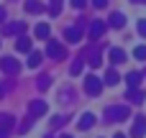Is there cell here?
<instances>
[{"label":"cell","mask_w":146,"mask_h":138,"mask_svg":"<svg viewBox=\"0 0 146 138\" xmlns=\"http://www.w3.org/2000/svg\"><path fill=\"white\" fill-rule=\"evenodd\" d=\"M15 49H18V51H31V38H26V36L18 38V41H15Z\"/></svg>","instance_id":"cell-16"},{"label":"cell","mask_w":146,"mask_h":138,"mask_svg":"<svg viewBox=\"0 0 146 138\" xmlns=\"http://www.w3.org/2000/svg\"><path fill=\"white\" fill-rule=\"evenodd\" d=\"M146 136V118L144 115H136L133 120V131H131V138H144Z\"/></svg>","instance_id":"cell-4"},{"label":"cell","mask_w":146,"mask_h":138,"mask_svg":"<svg viewBox=\"0 0 146 138\" xmlns=\"http://www.w3.org/2000/svg\"><path fill=\"white\" fill-rule=\"evenodd\" d=\"M62 3L64 0H51V15H59L62 13Z\"/></svg>","instance_id":"cell-24"},{"label":"cell","mask_w":146,"mask_h":138,"mask_svg":"<svg viewBox=\"0 0 146 138\" xmlns=\"http://www.w3.org/2000/svg\"><path fill=\"white\" fill-rule=\"evenodd\" d=\"M46 138H54V136H46Z\"/></svg>","instance_id":"cell-35"},{"label":"cell","mask_w":146,"mask_h":138,"mask_svg":"<svg viewBox=\"0 0 146 138\" xmlns=\"http://www.w3.org/2000/svg\"><path fill=\"white\" fill-rule=\"evenodd\" d=\"M105 118H108L110 123H115V120H126V118H128V108H126V105H110V108L105 110Z\"/></svg>","instance_id":"cell-2"},{"label":"cell","mask_w":146,"mask_h":138,"mask_svg":"<svg viewBox=\"0 0 146 138\" xmlns=\"http://www.w3.org/2000/svg\"><path fill=\"white\" fill-rule=\"evenodd\" d=\"M49 85H51V77H41V79H38V87H41V90H46Z\"/></svg>","instance_id":"cell-26"},{"label":"cell","mask_w":146,"mask_h":138,"mask_svg":"<svg viewBox=\"0 0 146 138\" xmlns=\"http://www.w3.org/2000/svg\"><path fill=\"white\" fill-rule=\"evenodd\" d=\"M38 64H41V54H38V51H31V56H28V67L36 69Z\"/></svg>","instance_id":"cell-19"},{"label":"cell","mask_w":146,"mask_h":138,"mask_svg":"<svg viewBox=\"0 0 146 138\" xmlns=\"http://www.w3.org/2000/svg\"><path fill=\"white\" fill-rule=\"evenodd\" d=\"M36 36H38V38H49V26H46V23H38V26H36Z\"/></svg>","instance_id":"cell-21"},{"label":"cell","mask_w":146,"mask_h":138,"mask_svg":"<svg viewBox=\"0 0 146 138\" xmlns=\"http://www.w3.org/2000/svg\"><path fill=\"white\" fill-rule=\"evenodd\" d=\"M0 69H3L5 74H10V77H13V74H18V72H21V64H18L13 56H3V59H0Z\"/></svg>","instance_id":"cell-3"},{"label":"cell","mask_w":146,"mask_h":138,"mask_svg":"<svg viewBox=\"0 0 146 138\" xmlns=\"http://www.w3.org/2000/svg\"><path fill=\"white\" fill-rule=\"evenodd\" d=\"M80 36H82V33H80V28H67V31H64V38H67L69 44H77V41H80Z\"/></svg>","instance_id":"cell-12"},{"label":"cell","mask_w":146,"mask_h":138,"mask_svg":"<svg viewBox=\"0 0 146 138\" xmlns=\"http://www.w3.org/2000/svg\"><path fill=\"white\" fill-rule=\"evenodd\" d=\"M82 64H85V59L80 56V59H74V64H72V74H80L82 72Z\"/></svg>","instance_id":"cell-23"},{"label":"cell","mask_w":146,"mask_h":138,"mask_svg":"<svg viewBox=\"0 0 146 138\" xmlns=\"http://www.w3.org/2000/svg\"><path fill=\"white\" fill-rule=\"evenodd\" d=\"M23 31H26V23H21V20H15V23H8L3 33H5V36H13V33H23Z\"/></svg>","instance_id":"cell-9"},{"label":"cell","mask_w":146,"mask_h":138,"mask_svg":"<svg viewBox=\"0 0 146 138\" xmlns=\"http://www.w3.org/2000/svg\"><path fill=\"white\" fill-rule=\"evenodd\" d=\"M92 5H95V8H105V5H108V0H92Z\"/></svg>","instance_id":"cell-28"},{"label":"cell","mask_w":146,"mask_h":138,"mask_svg":"<svg viewBox=\"0 0 146 138\" xmlns=\"http://www.w3.org/2000/svg\"><path fill=\"white\" fill-rule=\"evenodd\" d=\"M64 123H67V118H62V115H54V118H51V125H54V128H56V125H64Z\"/></svg>","instance_id":"cell-25"},{"label":"cell","mask_w":146,"mask_h":138,"mask_svg":"<svg viewBox=\"0 0 146 138\" xmlns=\"http://www.w3.org/2000/svg\"><path fill=\"white\" fill-rule=\"evenodd\" d=\"M26 10L28 13H36V10H44V5L38 0H26Z\"/></svg>","instance_id":"cell-20"},{"label":"cell","mask_w":146,"mask_h":138,"mask_svg":"<svg viewBox=\"0 0 146 138\" xmlns=\"http://www.w3.org/2000/svg\"><path fill=\"white\" fill-rule=\"evenodd\" d=\"M85 92H87L90 97L100 95V92H103V77H95V74H87V77H85Z\"/></svg>","instance_id":"cell-1"},{"label":"cell","mask_w":146,"mask_h":138,"mask_svg":"<svg viewBox=\"0 0 146 138\" xmlns=\"http://www.w3.org/2000/svg\"><path fill=\"white\" fill-rule=\"evenodd\" d=\"M10 128H13V118H10V115H3V118H0V131L10 133Z\"/></svg>","instance_id":"cell-18"},{"label":"cell","mask_w":146,"mask_h":138,"mask_svg":"<svg viewBox=\"0 0 146 138\" xmlns=\"http://www.w3.org/2000/svg\"><path fill=\"white\" fill-rule=\"evenodd\" d=\"M0 138H8V133H5V131H0Z\"/></svg>","instance_id":"cell-32"},{"label":"cell","mask_w":146,"mask_h":138,"mask_svg":"<svg viewBox=\"0 0 146 138\" xmlns=\"http://www.w3.org/2000/svg\"><path fill=\"white\" fill-rule=\"evenodd\" d=\"M62 138H72V136H62Z\"/></svg>","instance_id":"cell-34"},{"label":"cell","mask_w":146,"mask_h":138,"mask_svg":"<svg viewBox=\"0 0 146 138\" xmlns=\"http://www.w3.org/2000/svg\"><path fill=\"white\" fill-rule=\"evenodd\" d=\"M92 125H95V115H92V113H85V115L80 118V123H77L80 131H90Z\"/></svg>","instance_id":"cell-8"},{"label":"cell","mask_w":146,"mask_h":138,"mask_svg":"<svg viewBox=\"0 0 146 138\" xmlns=\"http://www.w3.org/2000/svg\"><path fill=\"white\" fill-rule=\"evenodd\" d=\"M139 33H141V36H146V20H144V18L139 20Z\"/></svg>","instance_id":"cell-27"},{"label":"cell","mask_w":146,"mask_h":138,"mask_svg":"<svg viewBox=\"0 0 146 138\" xmlns=\"http://www.w3.org/2000/svg\"><path fill=\"white\" fill-rule=\"evenodd\" d=\"M110 26H113V28H123V26H126V15H123V13H113V15H110Z\"/></svg>","instance_id":"cell-11"},{"label":"cell","mask_w":146,"mask_h":138,"mask_svg":"<svg viewBox=\"0 0 146 138\" xmlns=\"http://www.w3.org/2000/svg\"><path fill=\"white\" fill-rule=\"evenodd\" d=\"M126 97H128L131 102H141V100H144V92H141V90H128Z\"/></svg>","instance_id":"cell-17"},{"label":"cell","mask_w":146,"mask_h":138,"mask_svg":"<svg viewBox=\"0 0 146 138\" xmlns=\"http://www.w3.org/2000/svg\"><path fill=\"white\" fill-rule=\"evenodd\" d=\"M108 54H110V61H113V64H121V61H126V51H123V49H118V46H113Z\"/></svg>","instance_id":"cell-10"},{"label":"cell","mask_w":146,"mask_h":138,"mask_svg":"<svg viewBox=\"0 0 146 138\" xmlns=\"http://www.w3.org/2000/svg\"><path fill=\"white\" fill-rule=\"evenodd\" d=\"M28 110H31V118H41V115L46 113V102H44V100H33Z\"/></svg>","instance_id":"cell-7"},{"label":"cell","mask_w":146,"mask_h":138,"mask_svg":"<svg viewBox=\"0 0 146 138\" xmlns=\"http://www.w3.org/2000/svg\"><path fill=\"white\" fill-rule=\"evenodd\" d=\"M113 138H126V136H123V133H115V136H113Z\"/></svg>","instance_id":"cell-33"},{"label":"cell","mask_w":146,"mask_h":138,"mask_svg":"<svg viewBox=\"0 0 146 138\" xmlns=\"http://www.w3.org/2000/svg\"><path fill=\"white\" fill-rule=\"evenodd\" d=\"M5 20V8H0V23Z\"/></svg>","instance_id":"cell-31"},{"label":"cell","mask_w":146,"mask_h":138,"mask_svg":"<svg viewBox=\"0 0 146 138\" xmlns=\"http://www.w3.org/2000/svg\"><path fill=\"white\" fill-rule=\"evenodd\" d=\"M85 3H87V0H72V5H74V8H85Z\"/></svg>","instance_id":"cell-29"},{"label":"cell","mask_w":146,"mask_h":138,"mask_svg":"<svg viewBox=\"0 0 146 138\" xmlns=\"http://www.w3.org/2000/svg\"><path fill=\"white\" fill-rule=\"evenodd\" d=\"M108 31V26L103 23V20H92V26H90V38L92 41H98V38H103V33Z\"/></svg>","instance_id":"cell-5"},{"label":"cell","mask_w":146,"mask_h":138,"mask_svg":"<svg viewBox=\"0 0 146 138\" xmlns=\"http://www.w3.org/2000/svg\"><path fill=\"white\" fill-rule=\"evenodd\" d=\"M126 82H128V87H131V90H136V87H139V82H141V74H139V72H131V74L126 77Z\"/></svg>","instance_id":"cell-15"},{"label":"cell","mask_w":146,"mask_h":138,"mask_svg":"<svg viewBox=\"0 0 146 138\" xmlns=\"http://www.w3.org/2000/svg\"><path fill=\"white\" fill-rule=\"evenodd\" d=\"M118 79H121V74L115 69H108L105 72V85H118Z\"/></svg>","instance_id":"cell-14"},{"label":"cell","mask_w":146,"mask_h":138,"mask_svg":"<svg viewBox=\"0 0 146 138\" xmlns=\"http://www.w3.org/2000/svg\"><path fill=\"white\" fill-rule=\"evenodd\" d=\"M46 56H51V59L64 56V46H62V44H56V41H49V44H46Z\"/></svg>","instance_id":"cell-6"},{"label":"cell","mask_w":146,"mask_h":138,"mask_svg":"<svg viewBox=\"0 0 146 138\" xmlns=\"http://www.w3.org/2000/svg\"><path fill=\"white\" fill-rule=\"evenodd\" d=\"M133 56H136L139 61H146V46H136V51H133Z\"/></svg>","instance_id":"cell-22"},{"label":"cell","mask_w":146,"mask_h":138,"mask_svg":"<svg viewBox=\"0 0 146 138\" xmlns=\"http://www.w3.org/2000/svg\"><path fill=\"white\" fill-rule=\"evenodd\" d=\"M8 92V85H0V95H5Z\"/></svg>","instance_id":"cell-30"},{"label":"cell","mask_w":146,"mask_h":138,"mask_svg":"<svg viewBox=\"0 0 146 138\" xmlns=\"http://www.w3.org/2000/svg\"><path fill=\"white\" fill-rule=\"evenodd\" d=\"M87 64H90V67H100V64H103V54H100V51H90Z\"/></svg>","instance_id":"cell-13"}]
</instances>
